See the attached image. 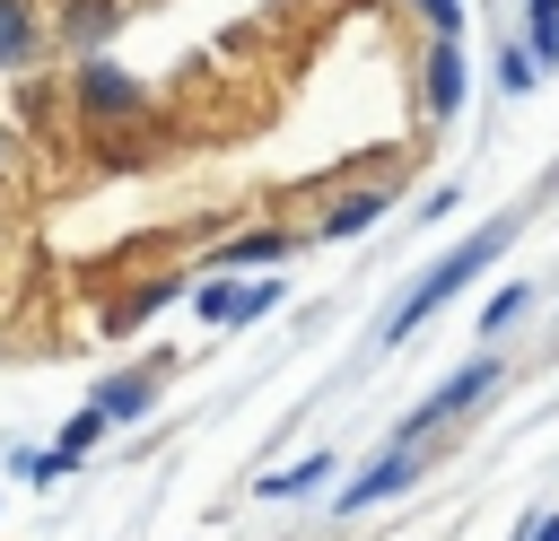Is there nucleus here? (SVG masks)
<instances>
[{
    "label": "nucleus",
    "instance_id": "3",
    "mask_svg": "<svg viewBox=\"0 0 559 541\" xmlns=\"http://www.w3.org/2000/svg\"><path fill=\"white\" fill-rule=\"evenodd\" d=\"M489 384H498V358H472V366H454V375H445V384H437V393H428V401L402 419V436H393V445H419L437 419H454V410H463V401H480Z\"/></svg>",
    "mask_w": 559,
    "mask_h": 541
},
{
    "label": "nucleus",
    "instance_id": "11",
    "mask_svg": "<svg viewBox=\"0 0 559 541\" xmlns=\"http://www.w3.org/2000/svg\"><path fill=\"white\" fill-rule=\"evenodd\" d=\"M323 480H332V454H306V462L271 471V480H262V497H306V489H323Z\"/></svg>",
    "mask_w": 559,
    "mask_h": 541
},
{
    "label": "nucleus",
    "instance_id": "20",
    "mask_svg": "<svg viewBox=\"0 0 559 541\" xmlns=\"http://www.w3.org/2000/svg\"><path fill=\"white\" fill-rule=\"evenodd\" d=\"M533 541H559V515H542V524H533Z\"/></svg>",
    "mask_w": 559,
    "mask_h": 541
},
{
    "label": "nucleus",
    "instance_id": "7",
    "mask_svg": "<svg viewBox=\"0 0 559 541\" xmlns=\"http://www.w3.org/2000/svg\"><path fill=\"white\" fill-rule=\"evenodd\" d=\"M280 253H297V244H288L280 227H253V236H227V244L210 253V270H271Z\"/></svg>",
    "mask_w": 559,
    "mask_h": 541
},
{
    "label": "nucleus",
    "instance_id": "12",
    "mask_svg": "<svg viewBox=\"0 0 559 541\" xmlns=\"http://www.w3.org/2000/svg\"><path fill=\"white\" fill-rule=\"evenodd\" d=\"M9 471H17V480H35V489H52V480L70 471V454H61V445H44V454H35V445H17V454H9Z\"/></svg>",
    "mask_w": 559,
    "mask_h": 541
},
{
    "label": "nucleus",
    "instance_id": "6",
    "mask_svg": "<svg viewBox=\"0 0 559 541\" xmlns=\"http://www.w3.org/2000/svg\"><path fill=\"white\" fill-rule=\"evenodd\" d=\"M44 52V17H35V0H0V70H26Z\"/></svg>",
    "mask_w": 559,
    "mask_h": 541
},
{
    "label": "nucleus",
    "instance_id": "13",
    "mask_svg": "<svg viewBox=\"0 0 559 541\" xmlns=\"http://www.w3.org/2000/svg\"><path fill=\"white\" fill-rule=\"evenodd\" d=\"M384 201H393V192H358V201H341V209L323 218V236H358V227H367V218H376Z\"/></svg>",
    "mask_w": 559,
    "mask_h": 541
},
{
    "label": "nucleus",
    "instance_id": "4",
    "mask_svg": "<svg viewBox=\"0 0 559 541\" xmlns=\"http://www.w3.org/2000/svg\"><path fill=\"white\" fill-rule=\"evenodd\" d=\"M419 480V462H411V445H393V454H376L349 489H341V515H358V506H376V497H393V489H411Z\"/></svg>",
    "mask_w": 559,
    "mask_h": 541
},
{
    "label": "nucleus",
    "instance_id": "9",
    "mask_svg": "<svg viewBox=\"0 0 559 541\" xmlns=\"http://www.w3.org/2000/svg\"><path fill=\"white\" fill-rule=\"evenodd\" d=\"M463 105V52H454V35H437V52H428V113H454Z\"/></svg>",
    "mask_w": 559,
    "mask_h": 541
},
{
    "label": "nucleus",
    "instance_id": "17",
    "mask_svg": "<svg viewBox=\"0 0 559 541\" xmlns=\"http://www.w3.org/2000/svg\"><path fill=\"white\" fill-rule=\"evenodd\" d=\"M192 305H201V323H236V288H227V279H210Z\"/></svg>",
    "mask_w": 559,
    "mask_h": 541
},
{
    "label": "nucleus",
    "instance_id": "5",
    "mask_svg": "<svg viewBox=\"0 0 559 541\" xmlns=\"http://www.w3.org/2000/svg\"><path fill=\"white\" fill-rule=\"evenodd\" d=\"M114 26H122V0H70V9H61V26H52V35H61V44H70V52H87V61H96V52H105V44H114Z\"/></svg>",
    "mask_w": 559,
    "mask_h": 541
},
{
    "label": "nucleus",
    "instance_id": "10",
    "mask_svg": "<svg viewBox=\"0 0 559 541\" xmlns=\"http://www.w3.org/2000/svg\"><path fill=\"white\" fill-rule=\"evenodd\" d=\"M175 297V279H148V288H131L122 305H105V332H140V314H157Z\"/></svg>",
    "mask_w": 559,
    "mask_h": 541
},
{
    "label": "nucleus",
    "instance_id": "2",
    "mask_svg": "<svg viewBox=\"0 0 559 541\" xmlns=\"http://www.w3.org/2000/svg\"><path fill=\"white\" fill-rule=\"evenodd\" d=\"M70 96H79V113L96 122V131H122V122H140V87L96 52V61H79V79H70Z\"/></svg>",
    "mask_w": 559,
    "mask_h": 541
},
{
    "label": "nucleus",
    "instance_id": "1",
    "mask_svg": "<svg viewBox=\"0 0 559 541\" xmlns=\"http://www.w3.org/2000/svg\"><path fill=\"white\" fill-rule=\"evenodd\" d=\"M489 253H507V227H498V218H489L480 236H463V244H454V253H445V262H437V270H428V279H419V288L393 305L384 340H411V332H419V323H428V314H437V305H445V297H454L472 270H489Z\"/></svg>",
    "mask_w": 559,
    "mask_h": 541
},
{
    "label": "nucleus",
    "instance_id": "19",
    "mask_svg": "<svg viewBox=\"0 0 559 541\" xmlns=\"http://www.w3.org/2000/svg\"><path fill=\"white\" fill-rule=\"evenodd\" d=\"M419 9H428V26H437V35H454V26H463V0H419Z\"/></svg>",
    "mask_w": 559,
    "mask_h": 541
},
{
    "label": "nucleus",
    "instance_id": "14",
    "mask_svg": "<svg viewBox=\"0 0 559 541\" xmlns=\"http://www.w3.org/2000/svg\"><path fill=\"white\" fill-rule=\"evenodd\" d=\"M559 61V0H533V70Z\"/></svg>",
    "mask_w": 559,
    "mask_h": 541
},
{
    "label": "nucleus",
    "instance_id": "16",
    "mask_svg": "<svg viewBox=\"0 0 559 541\" xmlns=\"http://www.w3.org/2000/svg\"><path fill=\"white\" fill-rule=\"evenodd\" d=\"M96 436H105V419H96V410H70V428H61V454L79 462V454H87Z\"/></svg>",
    "mask_w": 559,
    "mask_h": 541
},
{
    "label": "nucleus",
    "instance_id": "15",
    "mask_svg": "<svg viewBox=\"0 0 559 541\" xmlns=\"http://www.w3.org/2000/svg\"><path fill=\"white\" fill-rule=\"evenodd\" d=\"M524 305H533V288H498V297L480 305V332H498V323H515Z\"/></svg>",
    "mask_w": 559,
    "mask_h": 541
},
{
    "label": "nucleus",
    "instance_id": "21",
    "mask_svg": "<svg viewBox=\"0 0 559 541\" xmlns=\"http://www.w3.org/2000/svg\"><path fill=\"white\" fill-rule=\"evenodd\" d=\"M0 166H9V131H0Z\"/></svg>",
    "mask_w": 559,
    "mask_h": 541
},
{
    "label": "nucleus",
    "instance_id": "8",
    "mask_svg": "<svg viewBox=\"0 0 559 541\" xmlns=\"http://www.w3.org/2000/svg\"><path fill=\"white\" fill-rule=\"evenodd\" d=\"M148 401H157V375H105L87 410H96V419L114 428V419H148Z\"/></svg>",
    "mask_w": 559,
    "mask_h": 541
},
{
    "label": "nucleus",
    "instance_id": "18",
    "mask_svg": "<svg viewBox=\"0 0 559 541\" xmlns=\"http://www.w3.org/2000/svg\"><path fill=\"white\" fill-rule=\"evenodd\" d=\"M280 305V279H253V288H236V323H253V314H271Z\"/></svg>",
    "mask_w": 559,
    "mask_h": 541
}]
</instances>
